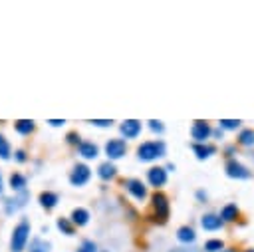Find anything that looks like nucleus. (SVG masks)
<instances>
[{
  "label": "nucleus",
  "instance_id": "nucleus-1",
  "mask_svg": "<svg viewBox=\"0 0 254 252\" xmlns=\"http://www.w3.org/2000/svg\"><path fill=\"white\" fill-rule=\"evenodd\" d=\"M165 155V143L163 141H147V143H141L137 147V157L141 161H155L159 157Z\"/></svg>",
  "mask_w": 254,
  "mask_h": 252
},
{
  "label": "nucleus",
  "instance_id": "nucleus-2",
  "mask_svg": "<svg viewBox=\"0 0 254 252\" xmlns=\"http://www.w3.org/2000/svg\"><path fill=\"white\" fill-rule=\"evenodd\" d=\"M30 236V222L24 218L20 220V224L12 230V238H10V252H22L26 242Z\"/></svg>",
  "mask_w": 254,
  "mask_h": 252
},
{
  "label": "nucleus",
  "instance_id": "nucleus-3",
  "mask_svg": "<svg viewBox=\"0 0 254 252\" xmlns=\"http://www.w3.org/2000/svg\"><path fill=\"white\" fill-rule=\"evenodd\" d=\"M211 125L207 121H195L193 127H191V137L197 141V143H205L209 137H211Z\"/></svg>",
  "mask_w": 254,
  "mask_h": 252
},
{
  "label": "nucleus",
  "instance_id": "nucleus-4",
  "mask_svg": "<svg viewBox=\"0 0 254 252\" xmlns=\"http://www.w3.org/2000/svg\"><path fill=\"white\" fill-rule=\"evenodd\" d=\"M151 201H153V209H155V212H157V218H159L161 222H165L167 216H169V201H167V197H165L163 193H155Z\"/></svg>",
  "mask_w": 254,
  "mask_h": 252
},
{
  "label": "nucleus",
  "instance_id": "nucleus-5",
  "mask_svg": "<svg viewBox=\"0 0 254 252\" xmlns=\"http://www.w3.org/2000/svg\"><path fill=\"white\" fill-rule=\"evenodd\" d=\"M89 177H91L89 167L80 163V165L74 167V171H72V175H70V183L76 185V187H82V185H85V183L89 181Z\"/></svg>",
  "mask_w": 254,
  "mask_h": 252
},
{
  "label": "nucleus",
  "instance_id": "nucleus-6",
  "mask_svg": "<svg viewBox=\"0 0 254 252\" xmlns=\"http://www.w3.org/2000/svg\"><path fill=\"white\" fill-rule=\"evenodd\" d=\"M125 151H127V145L123 139H111L105 145V153L109 159H121L125 155Z\"/></svg>",
  "mask_w": 254,
  "mask_h": 252
},
{
  "label": "nucleus",
  "instance_id": "nucleus-7",
  "mask_svg": "<svg viewBox=\"0 0 254 252\" xmlns=\"http://www.w3.org/2000/svg\"><path fill=\"white\" fill-rule=\"evenodd\" d=\"M226 175H228L230 179H248V177H250V171H248L242 163H238L236 159H230V161L226 163Z\"/></svg>",
  "mask_w": 254,
  "mask_h": 252
},
{
  "label": "nucleus",
  "instance_id": "nucleus-8",
  "mask_svg": "<svg viewBox=\"0 0 254 252\" xmlns=\"http://www.w3.org/2000/svg\"><path fill=\"white\" fill-rule=\"evenodd\" d=\"M121 133L125 139H135L141 133V123L137 119H125L121 123Z\"/></svg>",
  "mask_w": 254,
  "mask_h": 252
},
{
  "label": "nucleus",
  "instance_id": "nucleus-9",
  "mask_svg": "<svg viewBox=\"0 0 254 252\" xmlns=\"http://www.w3.org/2000/svg\"><path fill=\"white\" fill-rule=\"evenodd\" d=\"M125 187H127V191H129L137 201H143V199L147 197V189H145V185H143L139 179H129V181H125Z\"/></svg>",
  "mask_w": 254,
  "mask_h": 252
},
{
  "label": "nucleus",
  "instance_id": "nucleus-10",
  "mask_svg": "<svg viewBox=\"0 0 254 252\" xmlns=\"http://www.w3.org/2000/svg\"><path fill=\"white\" fill-rule=\"evenodd\" d=\"M147 179L153 187H163L167 183V171L163 167H153L147 171Z\"/></svg>",
  "mask_w": 254,
  "mask_h": 252
},
{
  "label": "nucleus",
  "instance_id": "nucleus-11",
  "mask_svg": "<svg viewBox=\"0 0 254 252\" xmlns=\"http://www.w3.org/2000/svg\"><path fill=\"white\" fill-rule=\"evenodd\" d=\"M201 224H203L205 230H218V228L222 226V220H220V216H216V214H205V216L201 218Z\"/></svg>",
  "mask_w": 254,
  "mask_h": 252
},
{
  "label": "nucleus",
  "instance_id": "nucleus-12",
  "mask_svg": "<svg viewBox=\"0 0 254 252\" xmlns=\"http://www.w3.org/2000/svg\"><path fill=\"white\" fill-rule=\"evenodd\" d=\"M97 153H99V149H97L95 143H89V141H82V143H80V155H82V157H85V159H95Z\"/></svg>",
  "mask_w": 254,
  "mask_h": 252
},
{
  "label": "nucleus",
  "instance_id": "nucleus-13",
  "mask_svg": "<svg viewBox=\"0 0 254 252\" xmlns=\"http://www.w3.org/2000/svg\"><path fill=\"white\" fill-rule=\"evenodd\" d=\"M238 216V207L236 205H226V207H222V210H220V220L222 222H230V220H234Z\"/></svg>",
  "mask_w": 254,
  "mask_h": 252
},
{
  "label": "nucleus",
  "instance_id": "nucleus-14",
  "mask_svg": "<svg viewBox=\"0 0 254 252\" xmlns=\"http://www.w3.org/2000/svg\"><path fill=\"white\" fill-rule=\"evenodd\" d=\"M193 151L197 153V157H199V159H207V157H211V155H212V153H214L216 149H214L212 145H205V143H195V145H193Z\"/></svg>",
  "mask_w": 254,
  "mask_h": 252
},
{
  "label": "nucleus",
  "instance_id": "nucleus-15",
  "mask_svg": "<svg viewBox=\"0 0 254 252\" xmlns=\"http://www.w3.org/2000/svg\"><path fill=\"white\" fill-rule=\"evenodd\" d=\"M87 220H89V212L85 209H74V212H72V222L74 224L84 226V224H87Z\"/></svg>",
  "mask_w": 254,
  "mask_h": 252
},
{
  "label": "nucleus",
  "instance_id": "nucleus-16",
  "mask_svg": "<svg viewBox=\"0 0 254 252\" xmlns=\"http://www.w3.org/2000/svg\"><path fill=\"white\" fill-rule=\"evenodd\" d=\"M14 127H16L18 133L28 135V133L34 131V121H32V119H18V121L14 123Z\"/></svg>",
  "mask_w": 254,
  "mask_h": 252
},
{
  "label": "nucleus",
  "instance_id": "nucleus-17",
  "mask_svg": "<svg viewBox=\"0 0 254 252\" xmlns=\"http://www.w3.org/2000/svg\"><path fill=\"white\" fill-rule=\"evenodd\" d=\"M115 173H117V169H115V165L113 163H103V165H99V169H97V175L101 177V179H113L115 177Z\"/></svg>",
  "mask_w": 254,
  "mask_h": 252
},
{
  "label": "nucleus",
  "instance_id": "nucleus-18",
  "mask_svg": "<svg viewBox=\"0 0 254 252\" xmlns=\"http://www.w3.org/2000/svg\"><path fill=\"white\" fill-rule=\"evenodd\" d=\"M40 205H42L44 209H54V207L58 205V195H56V193H50V191L42 193V195H40Z\"/></svg>",
  "mask_w": 254,
  "mask_h": 252
},
{
  "label": "nucleus",
  "instance_id": "nucleus-19",
  "mask_svg": "<svg viewBox=\"0 0 254 252\" xmlns=\"http://www.w3.org/2000/svg\"><path fill=\"white\" fill-rule=\"evenodd\" d=\"M177 238H179L181 242H193V240L197 238V234H195V230H193L191 226H181V228L177 230Z\"/></svg>",
  "mask_w": 254,
  "mask_h": 252
},
{
  "label": "nucleus",
  "instance_id": "nucleus-20",
  "mask_svg": "<svg viewBox=\"0 0 254 252\" xmlns=\"http://www.w3.org/2000/svg\"><path fill=\"white\" fill-rule=\"evenodd\" d=\"M10 187H12V191H24V187H26V177L20 175V173L10 175Z\"/></svg>",
  "mask_w": 254,
  "mask_h": 252
},
{
  "label": "nucleus",
  "instance_id": "nucleus-21",
  "mask_svg": "<svg viewBox=\"0 0 254 252\" xmlns=\"http://www.w3.org/2000/svg\"><path fill=\"white\" fill-rule=\"evenodd\" d=\"M238 141H240V145H244V147L254 145V131H252V129H244V131L240 133Z\"/></svg>",
  "mask_w": 254,
  "mask_h": 252
},
{
  "label": "nucleus",
  "instance_id": "nucleus-22",
  "mask_svg": "<svg viewBox=\"0 0 254 252\" xmlns=\"http://www.w3.org/2000/svg\"><path fill=\"white\" fill-rule=\"evenodd\" d=\"M48 250H50V244L40 240V238H34L30 242V252H48Z\"/></svg>",
  "mask_w": 254,
  "mask_h": 252
},
{
  "label": "nucleus",
  "instance_id": "nucleus-23",
  "mask_svg": "<svg viewBox=\"0 0 254 252\" xmlns=\"http://www.w3.org/2000/svg\"><path fill=\"white\" fill-rule=\"evenodd\" d=\"M222 248H224L222 240H207L205 242V250L207 252H222Z\"/></svg>",
  "mask_w": 254,
  "mask_h": 252
},
{
  "label": "nucleus",
  "instance_id": "nucleus-24",
  "mask_svg": "<svg viewBox=\"0 0 254 252\" xmlns=\"http://www.w3.org/2000/svg\"><path fill=\"white\" fill-rule=\"evenodd\" d=\"M58 228H60L62 232H66L68 236L74 234V224H72L68 218H58Z\"/></svg>",
  "mask_w": 254,
  "mask_h": 252
},
{
  "label": "nucleus",
  "instance_id": "nucleus-25",
  "mask_svg": "<svg viewBox=\"0 0 254 252\" xmlns=\"http://www.w3.org/2000/svg\"><path fill=\"white\" fill-rule=\"evenodd\" d=\"M218 123H220L222 129H230V131L240 127V119H220Z\"/></svg>",
  "mask_w": 254,
  "mask_h": 252
},
{
  "label": "nucleus",
  "instance_id": "nucleus-26",
  "mask_svg": "<svg viewBox=\"0 0 254 252\" xmlns=\"http://www.w3.org/2000/svg\"><path fill=\"white\" fill-rule=\"evenodd\" d=\"M8 157H10V145L2 135H0V159H8Z\"/></svg>",
  "mask_w": 254,
  "mask_h": 252
},
{
  "label": "nucleus",
  "instance_id": "nucleus-27",
  "mask_svg": "<svg viewBox=\"0 0 254 252\" xmlns=\"http://www.w3.org/2000/svg\"><path fill=\"white\" fill-rule=\"evenodd\" d=\"M78 252H97V248H95V244L91 240H84Z\"/></svg>",
  "mask_w": 254,
  "mask_h": 252
},
{
  "label": "nucleus",
  "instance_id": "nucleus-28",
  "mask_svg": "<svg viewBox=\"0 0 254 252\" xmlns=\"http://www.w3.org/2000/svg\"><path fill=\"white\" fill-rule=\"evenodd\" d=\"M149 127H151L155 133H163V129H165V127H163V123H161V121H155V119L149 121Z\"/></svg>",
  "mask_w": 254,
  "mask_h": 252
},
{
  "label": "nucleus",
  "instance_id": "nucleus-29",
  "mask_svg": "<svg viewBox=\"0 0 254 252\" xmlns=\"http://www.w3.org/2000/svg\"><path fill=\"white\" fill-rule=\"evenodd\" d=\"M89 123H93V125H97V127H109V125L113 123L111 119H91Z\"/></svg>",
  "mask_w": 254,
  "mask_h": 252
},
{
  "label": "nucleus",
  "instance_id": "nucleus-30",
  "mask_svg": "<svg viewBox=\"0 0 254 252\" xmlns=\"http://www.w3.org/2000/svg\"><path fill=\"white\" fill-rule=\"evenodd\" d=\"M68 141H70V143H82L80 137H78L76 133H68Z\"/></svg>",
  "mask_w": 254,
  "mask_h": 252
},
{
  "label": "nucleus",
  "instance_id": "nucleus-31",
  "mask_svg": "<svg viewBox=\"0 0 254 252\" xmlns=\"http://www.w3.org/2000/svg\"><path fill=\"white\" fill-rule=\"evenodd\" d=\"M48 123H50V125H54V127H60V125H64L66 121H64V119H50Z\"/></svg>",
  "mask_w": 254,
  "mask_h": 252
},
{
  "label": "nucleus",
  "instance_id": "nucleus-32",
  "mask_svg": "<svg viewBox=\"0 0 254 252\" xmlns=\"http://www.w3.org/2000/svg\"><path fill=\"white\" fill-rule=\"evenodd\" d=\"M16 161L24 163V161H26V153H24V151H16Z\"/></svg>",
  "mask_w": 254,
  "mask_h": 252
},
{
  "label": "nucleus",
  "instance_id": "nucleus-33",
  "mask_svg": "<svg viewBox=\"0 0 254 252\" xmlns=\"http://www.w3.org/2000/svg\"><path fill=\"white\" fill-rule=\"evenodd\" d=\"M0 193H2V177H0Z\"/></svg>",
  "mask_w": 254,
  "mask_h": 252
},
{
  "label": "nucleus",
  "instance_id": "nucleus-34",
  "mask_svg": "<svg viewBox=\"0 0 254 252\" xmlns=\"http://www.w3.org/2000/svg\"><path fill=\"white\" fill-rule=\"evenodd\" d=\"M244 252H254V250H252V248H250V250H244Z\"/></svg>",
  "mask_w": 254,
  "mask_h": 252
},
{
  "label": "nucleus",
  "instance_id": "nucleus-35",
  "mask_svg": "<svg viewBox=\"0 0 254 252\" xmlns=\"http://www.w3.org/2000/svg\"><path fill=\"white\" fill-rule=\"evenodd\" d=\"M222 252H234V250H222Z\"/></svg>",
  "mask_w": 254,
  "mask_h": 252
}]
</instances>
